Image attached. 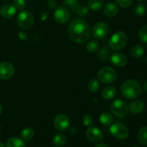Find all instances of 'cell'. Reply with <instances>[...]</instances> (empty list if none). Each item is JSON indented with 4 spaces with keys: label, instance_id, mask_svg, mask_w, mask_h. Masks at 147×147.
I'll return each mask as SVG.
<instances>
[{
    "label": "cell",
    "instance_id": "1",
    "mask_svg": "<svg viewBox=\"0 0 147 147\" xmlns=\"http://www.w3.org/2000/svg\"><path fill=\"white\" fill-rule=\"evenodd\" d=\"M68 34L72 41L80 44L85 43L90 38V27L85 20L76 19L69 25Z\"/></svg>",
    "mask_w": 147,
    "mask_h": 147
},
{
    "label": "cell",
    "instance_id": "2",
    "mask_svg": "<svg viewBox=\"0 0 147 147\" xmlns=\"http://www.w3.org/2000/svg\"><path fill=\"white\" fill-rule=\"evenodd\" d=\"M121 91L123 97L127 99H134L142 93L140 84L134 80H127L122 84Z\"/></svg>",
    "mask_w": 147,
    "mask_h": 147
},
{
    "label": "cell",
    "instance_id": "3",
    "mask_svg": "<svg viewBox=\"0 0 147 147\" xmlns=\"http://www.w3.org/2000/svg\"><path fill=\"white\" fill-rule=\"evenodd\" d=\"M127 35L122 31L115 32L109 40V46L113 50H121L126 46L127 43Z\"/></svg>",
    "mask_w": 147,
    "mask_h": 147
},
{
    "label": "cell",
    "instance_id": "4",
    "mask_svg": "<svg viewBox=\"0 0 147 147\" xmlns=\"http://www.w3.org/2000/svg\"><path fill=\"white\" fill-rule=\"evenodd\" d=\"M19 27L24 30H28L34 24V17L32 13L27 10H22L17 18Z\"/></svg>",
    "mask_w": 147,
    "mask_h": 147
},
{
    "label": "cell",
    "instance_id": "5",
    "mask_svg": "<svg viewBox=\"0 0 147 147\" xmlns=\"http://www.w3.org/2000/svg\"><path fill=\"white\" fill-rule=\"evenodd\" d=\"M98 78L103 83H111L117 78V72L111 67H102L98 73Z\"/></svg>",
    "mask_w": 147,
    "mask_h": 147
},
{
    "label": "cell",
    "instance_id": "6",
    "mask_svg": "<svg viewBox=\"0 0 147 147\" xmlns=\"http://www.w3.org/2000/svg\"><path fill=\"white\" fill-rule=\"evenodd\" d=\"M110 131L115 138L121 140L127 139L129 135L128 128L121 123H115L111 126Z\"/></svg>",
    "mask_w": 147,
    "mask_h": 147
},
{
    "label": "cell",
    "instance_id": "7",
    "mask_svg": "<svg viewBox=\"0 0 147 147\" xmlns=\"http://www.w3.org/2000/svg\"><path fill=\"white\" fill-rule=\"evenodd\" d=\"M111 111L114 116L119 118H123L127 114L129 108L127 104L123 100H116L111 105Z\"/></svg>",
    "mask_w": 147,
    "mask_h": 147
},
{
    "label": "cell",
    "instance_id": "8",
    "mask_svg": "<svg viewBox=\"0 0 147 147\" xmlns=\"http://www.w3.org/2000/svg\"><path fill=\"white\" fill-rule=\"evenodd\" d=\"M93 37L98 40L104 38L109 33V26L104 22H98L93 26L91 31Z\"/></svg>",
    "mask_w": 147,
    "mask_h": 147
},
{
    "label": "cell",
    "instance_id": "9",
    "mask_svg": "<svg viewBox=\"0 0 147 147\" xmlns=\"http://www.w3.org/2000/svg\"><path fill=\"white\" fill-rule=\"evenodd\" d=\"M54 127L59 131H65L68 128L70 124V121L67 116L63 113L57 115L54 119Z\"/></svg>",
    "mask_w": 147,
    "mask_h": 147
},
{
    "label": "cell",
    "instance_id": "10",
    "mask_svg": "<svg viewBox=\"0 0 147 147\" xmlns=\"http://www.w3.org/2000/svg\"><path fill=\"white\" fill-rule=\"evenodd\" d=\"M86 136L89 142H91L93 143L99 142L103 139V135L101 131L98 128L90 126L86 131Z\"/></svg>",
    "mask_w": 147,
    "mask_h": 147
},
{
    "label": "cell",
    "instance_id": "11",
    "mask_svg": "<svg viewBox=\"0 0 147 147\" xmlns=\"http://www.w3.org/2000/svg\"><path fill=\"white\" fill-rule=\"evenodd\" d=\"M14 67L11 63L8 62L0 63V79L7 80L14 75Z\"/></svg>",
    "mask_w": 147,
    "mask_h": 147
},
{
    "label": "cell",
    "instance_id": "12",
    "mask_svg": "<svg viewBox=\"0 0 147 147\" xmlns=\"http://www.w3.org/2000/svg\"><path fill=\"white\" fill-rule=\"evenodd\" d=\"M54 17L56 22L60 24H65L69 21L70 18V14L68 10L63 7L57 8L55 11Z\"/></svg>",
    "mask_w": 147,
    "mask_h": 147
},
{
    "label": "cell",
    "instance_id": "13",
    "mask_svg": "<svg viewBox=\"0 0 147 147\" xmlns=\"http://www.w3.org/2000/svg\"><path fill=\"white\" fill-rule=\"evenodd\" d=\"M111 62L116 67H123L127 64V57L125 55L121 53H114L111 55Z\"/></svg>",
    "mask_w": 147,
    "mask_h": 147
},
{
    "label": "cell",
    "instance_id": "14",
    "mask_svg": "<svg viewBox=\"0 0 147 147\" xmlns=\"http://www.w3.org/2000/svg\"><path fill=\"white\" fill-rule=\"evenodd\" d=\"M16 7L14 5L10 4H4L0 9V14L2 17L6 19H9L14 17L16 14Z\"/></svg>",
    "mask_w": 147,
    "mask_h": 147
},
{
    "label": "cell",
    "instance_id": "15",
    "mask_svg": "<svg viewBox=\"0 0 147 147\" xmlns=\"http://www.w3.org/2000/svg\"><path fill=\"white\" fill-rule=\"evenodd\" d=\"M119 7L116 4L114 3H108L105 5L104 8H103V12H104L105 15L108 17H114L119 13Z\"/></svg>",
    "mask_w": 147,
    "mask_h": 147
},
{
    "label": "cell",
    "instance_id": "16",
    "mask_svg": "<svg viewBox=\"0 0 147 147\" xmlns=\"http://www.w3.org/2000/svg\"><path fill=\"white\" fill-rule=\"evenodd\" d=\"M129 109L132 113L139 114L144 110L145 104L142 100H134L129 104Z\"/></svg>",
    "mask_w": 147,
    "mask_h": 147
},
{
    "label": "cell",
    "instance_id": "17",
    "mask_svg": "<svg viewBox=\"0 0 147 147\" xmlns=\"http://www.w3.org/2000/svg\"><path fill=\"white\" fill-rule=\"evenodd\" d=\"M116 89L113 86H108L106 88L103 89L102 91L101 96L102 98L105 100H111L112 98L116 96Z\"/></svg>",
    "mask_w": 147,
    "mask_h": 147
},
{
    "label": "cell",
    "instance_id": "18",
    "mask_svg": "<svg viewBox=\"0 0 147 147\" xmlns=\"http://www.w3.org/2000/svg\"><path fill=\"white\" fill-rule=\"evenodd\" d=\"M99 120H100V122L101 124H103L105 126H108L112 124L113 121V117L111 113L106 111L103 112V113H102L100 114Z\"/></svg>",
    "mask_w": 147,
    "mask_h": 147
},
{
    "label": "cell",
    "instance_id": "19",
    "mask_svg": "<svg viewBox=\"0 0 147 147\" xmlns=\"http://www.w3.org/2000/svg\"><path fill=\"white\" fill-rule=\"evenodd\" d=\"M131 56L134 58H139L142 57L144 54V47L142 45L137 44L135 46H134L131 51Z\"/></svg>",
    "mask_w": 147,
    "mask_h": 147
},
{
    "label": "cell",
    "instance_id": "20",
    "mask_svg": "<svg viewBox=\"0 0 147 147\" xmlns=\"http://www.w3.org/2000/svg\"><path fill=\"white\" fill-rule=\"evenodd\" d=\"M7 147H26V145L20 138L12 137L7 141Z\"/></svg>",
    "mask_w": 147,
    "mask_h": 147
},
{
    "label": "cell",
    "instance_id": "21",
    "mask_svg": "<svg viewBox=\"0 0 147 147\" xmlns=\"http://www.w3.org/2000/svg\"><path fill=\"white\" fill-rule=\"evenodd\" d=\"M103 0H88V7L89 9L93 11H98L103 7Z\"/></svg>",
    "mask_w": 147,
    "mask_h": 147
},
{
    "label": "cell",
    "instance_id": "22",
    "mask_svg": "<svg viewBox=\"0 0 147 147\" xmlns=\"http://www.w3.org/2000/svg\"><path fill=\"white\" fill-rule=\"evenodd\" d=\"M138 140L142 145L147 146V127H142L138 133Z\"/></svg>",
    "mask_w": 147,
    "mask_h": 147
},
{
    "label": "cell",
    "instance_id": "23",
    "mask_svg": "<svg viewBox=\"0 0 147 147\" xmlns=\"http://www.w3.org/2000/svg\"><path fill=\"white\" fill-rule=\"evenodd\" d=\"M66 140H67V138L64 134H59L55 136L54 139H53V144L55 146L61 147L64 146L65 144L66 143Z\"/></svg>",
    "mask_w": 147,
    "mask_h": 147
},
{
    "label": "cell",
    "instance_id": "24",
    "mask_svg": "<svg viewBox=\"0 0 147 147\" xmlns=\"http://www.w3.org/2000/svg\"><path fill=\"white\" fill-rule=\"evenodd\" d=\"M88 88L92 93H96L100 88V84L96 78H92L88 84Z\"/></svg>",
    "mask_w": 147,
    "mask_h": 147
},
{
    "label": "cell",
    "instance_id": "25",
    "mask_svg": "<svg viewBox=\"0 0 147 147\" xmlns=\"http://www.w3.org/2000/svg\"><path fill=\"white\" fill-rule=\"evenodd\" d=\"M21 137L22 139L25 141H29L32 139L34 136V131L30 128H25L21 131Z\"/></svg>",
    "mask_w": 147,
    "mask_h": 147
},
{
    "label": "cell",
    "instance_id": "26",
    "mask_svg": "<svg viewBox=\"0 0 147 147\" xmlns=\"http://www.w3.org/2000/svg\"><path fill=\"white\" fill-rule=\"evenodd\" d=\"M63 4H64L65 7H67L75 12H76V10L77 9L78 7L79 6L78 0H63Z\"/></svg>",
    "mask_w": 147,
    "mask_h": 147
},
{
    "label": "cell",
    "instance_id": "27",
    "mask_svg": "<svg viewBox=\"0 0 147 147\" xmlns=\"http://www.w3.org/2000/svg\"><path fill=\"white\" fill-rule=\"evenodd\" d=\"M146 12V7L143 3H138L135 7V14L139 17H142Z\"/></svg>",
    "mask_w": 147,
    "mask_h": 147
},
{
    "label": "cell",
    "instance_id": "28",
    "mask_svg": "<svg viewBox=\"0 0 147 147\" xmlns=\"http://www.w3.org/2000/svg\"><path fill=\"white\" fill-rule=\"evenodd\" d=\"M99 43L96 40H91L86 45V49L89 53H96L98 50Z\"/></svg>",
    "mask_w": 147,
    "mask_h": 147
},
{
    "label": "cell",
    "instance_id": "29",
    "mask_svg": "<svg viewBox=\"0 0 147 147\" xmlns=\"http://www.w3.org/2000/svg\"><path fill=\"white\" fill-rule=\"evenodd\" d=\"M98 56L101 60L106 61L107 60H109V57H110V50L107 47H103L99 52Z\"/></svg>",
    "mask_w": 147,
    "mask_h": 147
},
{
    "label": "cell",
    "instance_id": "30",
    "mask_svg": "<svg viewBox=\"0 0 147 147\" xmlns=\"http://www.w3.org/2000/svg\"><path fill=\"white\" fill-rule=\"evenodd\" d=\"M139 38L144 43H147V24L140 29L139 32Z\"/></svg>",
    "mask_w": 147,
    "mask_h": 147
},
{
    "label": "cell",
    "instance_id": "31",
    "mask_svg": "<svg viewBox=\"0 0 147 147\" xmlns=\"http://www.w3.org/2000/svg\"><path fill=\"white\" fill-rule=\"evenodd\" d=\"M76 13L80 17H87L89 13V9L85 6L79 5L76 10Z\"/></svg>",
    "mask_w": 147,
    "mask_h": 147
},
{
    "label": "cell",
    "instance_id": "32",
    "mask_svg": "<svg viewBox=\"0 0 147 147\" xmlns=\"http://www.w3.org/2000/svg\"><path fill=\"white\" fill-rule=\"evenodd\" d=\"M83 123L86 126H91L93 124V119L90 115L86 114L83 117Z\"/></svg>",
    "mask_w": 147,
    "mask_h": 147
},
{
    "label": "cell",
    "instance_id": "33",
    "mask_svg": "<svg viewBox=\"0 0 147 147\" xmlns=\"http://www.w3.org/2000/svg\"><path fill=\"white\" fill-rule=\"evenodd\" d=\"M14 6L20 10H23L26 7L25 0H14Z\"/></svg>",
    "mask_w": 147,
    "mask_h": 147
},
{
    "label": "cell",
    "instance_id": "34",
    "mask_svg": "<svg viewBox=\"0 0 147 147\" xmlns=\"http://www.w3.org/2000/svg\"><path fill=\"white\" fill-rule=\"evenodd\" d=\"M116 3L123 8L129 7L133 3V0H116Z\"/></svg>",
    "mask_w": 147,
    "mask_h": 147
},
{
    "label": "cell",
    "instance_id": "35",
    "mask_svg": "<svg viewBox=\"0 0 147 147\" xmlns=\"http://www.w3.org/2000/svg\"><path fill=\"white\" fill-rule=\"evenodd\" d=\"M47 5L50 8L54 9L55 8L56 6H57V3L54 1V0H49L48 2H47Z\"/></svg>",
    "mask_w": 147,
    "mask_h": 147
},
{
    "label": "cell",
    "instance_id": "36",
    "mask_svg": "<svg viewBox=\"0 0 147 147\" xmlns=\"http://www.w3.org/2000/svg\"><path fill=\"white\" fill-rule=\"evenodd\" d=\"M95 147H109V146H108L106 144L101 143V144H98L96 145Z\"/></svg>",
    "mask_w": 147,
    "mask_h": 147
},
{
    "label": "cell",
    "instance_id": "37",
    "mask_svg": "<svg viewBox=\"0 0 147 147\" xmlns=\"http://www.w3.org/2000/svg\"><path fill=\"white\" fill-rule=\"evenodd\" d=\"M144 89L146 91H147V81L144 83Z\"/></svg>",
    "mask_w": 147,
    "mask_h": 147
},
{
    "label": "cell",
    "instance_id": "38",
    "mask_svg": "<svg viewBox=\"0 0 147 147\" xmlns=\"http://www.w3.org/2000/svg\"><path fill=\"white\" fill-rule=\"evenodd\" d=\"M1 112H2V107H1V106L0 105V115L1 114Z\"/></svg>",
    "mask_w": 147,
    "mask_h": 147
},
{
    "label": "cell",
    "instance_id": "39",
    "mask_svg": "<svg viewBox=\"0 0 147 147\" xmlns=\"http://www.w3.org/2000/svg\"><path fill=\"white\" fill-rule=\"evenodd\" d=\"M0 147H4V145L1 142H0Z\"/></svg>",
    "mask_w": 147,
    "mask_h": 147
},
{
    "label": "cell",
    "instance_id": "40",
    "mask_svg": "<svg viewBox=\"0 0 147 147\" xmlns=\"http://www.w3.org/2000/svg\"><path fill=\"white\" fill-rule=\"evenodd\" d=\"M146 63H147V57H146Z\"/></svg>",
    "mask_w": 147,
    "mask_h": 147
},
{
    "label": "cell",
    "instance_id": "41",
    "mask_svg": "<svg viewBox=\"0 0 147 147\" xmlns=\"http://www.w3.org/2000/svg\"><path fill=\"white\" fill-rule=\"evenodd\" d=\"M132 147H139V146H132Z\"/></svg>",
    "mask_w": 147,
    "mask_h": 147
},
{
    "label": "cell",
    "instance_id": "42",
    "mask_svg": "<svg viewBox=\"0 0 147 147\" xmlns=\"http://www.w3.org/2000/svg\"><path fill=\"white\" fill-rule=\"evenodd\" d=\"M0 130H1V128H0Z\"/></svg>",
    "mask_w": 147,
    "mask_h": 147
},
{
    "label": "cell",
    "instance_id": "43",
    "mask_svg": "<svg viewBox=\"0 0 147 147\" xmlns=\"http://www.w3.org/2000/svg\"><path fill=\"white\" fill-rule=\"evenodd\" d=\"M5 1H7V0H5Z\"/></svg>",
    "mask_w": 147,
    "mask_h": 147
}]
</instances>
